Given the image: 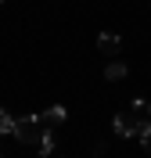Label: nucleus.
Instances as JSON below:
<instances>
[{
  "mask_svg": "<svg viewBox=\"0 0 151 158\" xmlns=\"http://www.w3.org/2000/svg\"><path fill=\"white\" fill-rule=\"evenodd\" d=\"M11 137H18L22 144H40V137H43V118L40 115H22V118H15V133Z\"/></svg>",
  "mask_w": 151,
  "mask_h": 158,
  "instance_id": "1",
  "label": "nucleus"
},
{
  "mask_svg": "<svg viewBox=\"0 0 151 158\" xmlns=\"http://www.w3.org/2000/svg\"><path fill=\"white\" fill-rule=\"evenodd\" d=\"M54 151V133H50V126H43V137H40V155H50Z\"/></svg>",
  "mask_w": 151,
  "mask_h": 158,
  "instance_id": "7",
  "label": "nucleus"
},
{
  "mask_svg": "<svg viewBox=\"0 0 151 158\" xmlns=\"http://www.w3.org/2000/svg\"><path fill=\"white\" fill-rule=\"evenodd\" d=\"M40 118H43V126H50V129H54V126H61V122L69 118V111L61 108V104H54V108H47V111H43Z\"/></svg>",
  "mask_w": 151,
  "mask_h": 158,
  "instance_id": "4",
  "label": "nucleus"
},
{
  "mask_svg": "<svg viewBox=\"0 0 151 158\" xmlns=\"http://www.w3.org/2000/svg\"><path fill=\"white\" fill-rule=\"evenodd\" d=\"M119 47H122V36H115V32H101L97 36V50L101 54H119Z\"/></svg>",
  "mask_w": 151,
  "mask_h": 158,
  "instance_id": "3",
  "label": "nucleus"
},
{
  "mask_svg": "<svg viewBox=\"0 0 151 158\" xmlns=\"http://www.w3.org/2000/svg\"><path fill=\"white\" fill-rule=\"evenodd\" d=\"M137 137H141L144 151H151V118H137Z\"/></svg>",
  "mask_w": 151,
  "mask_h": 158,
  "instance_id": "5",
  "label": "nucleus"
},
{
  "mask_svg": "<svg viewBox=\"0 0 151 158\" xmlns=\"http://www.w3.org/2000/svg\"><path fill=\"white\" fill-rule=\"evenodd\" d=\"M148 118H151V101H148Z\"/></svg>",
  "mask_w": 151,
  "mask_h": 158,
  "instance_id": "9",
  "label": "nucleus"
},
{
  "mask_svg": "<svg viewBox=\"0 0 151 158\" xmlns=\"http://www.w3.org/2000/svg\"><path fill=\"white\" fill-rule=\"evenodd\" d=\"M0 133H15V118H11L4 108H0Z\"/></svg>",
  "mask_w": 151,
  "mask_h": 158,
  "instance_id": "8",
  "label": "nucleus"
},
{
  "mask_svg": "<svg viewBox=\"0 0 151 158\" xmlns=\"http://www.w3.org/2000/svg\"><path fill=\"white\" fill-rule=\"evenodd\" d=\"M0 4H4V0H0Z\"/></svg>",
  "mask_w": 151,
  "mask_h": 158,
  "instance_id": "10",
  "label": "nucleus"
},
{
  "mask_svg": "<svg viewBox=\"0 0 151 158\" xmlns=\"http://www.w3.org/2000/svg\"><path fill=\"white\" fill-rule=\"evenodd\" d=\"M111 122H115V133L119 137H137V115L133 111H119Z\"/></svg>",
  "mask_w": 151,
  "mask_h": 158,
  "instance_id": "2",
  "label": "nucleus"
},
{
  "mask_svg": "<svg viewBox=\"0 0 151 158\" xmlns=\"http://www.w3.org/2000/svg\"><path fill=\"white\" fill-rule=\"evenodd\" d=\"M0 158H4V155H0Z\"/></svg>",
  "mask_w": 151,
  "mask_h": 158,
  "instance_id": "11",
  "label": "nucleus"
},
{
  "mask_svg": "<svg viewBox=\"0 0 151 158\" xmlns=\"http://www.w3.org/2000/svg\"><path fill=\"white\" fill-rule=\"evenodd\" d=\"M122 76H126V65H122V61H111V65H104V79H108V83H119Z\"/></svg>",
  "mask_w": 151,
  "mask_h": 158,
  "instance_id": "6",
  "label": "nucleus"
}]
</instances>
